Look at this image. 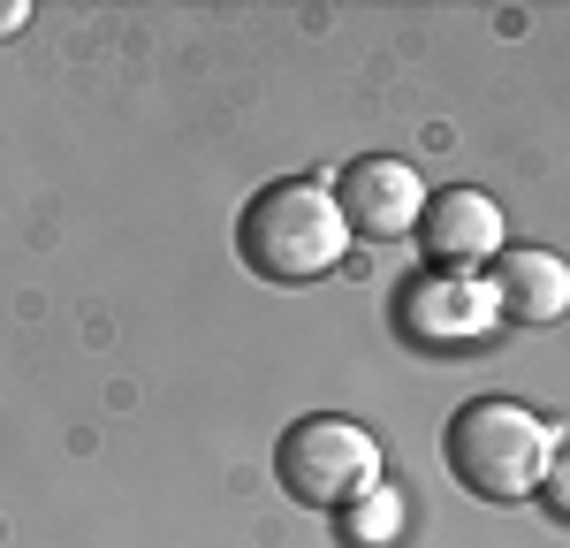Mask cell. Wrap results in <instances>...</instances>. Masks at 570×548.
Returning a JSON list of instances; mask_svg holds the SVG:
<instances>
[{
	"instance_id": "1",
	"label": "cell",
	"mask_w": 570,
	"mask_h": 548,
	"mask_svg": "<svg viewBox=\"0 0 570 548\" xmlns=\"http://www.w3.org/2000/svg\"><path fill=\"white\" fill-rule=\"evenodd\" d=\"M236 252L266 282H327L351 260V222H343L335 190L320 176H289V183H266L259 198L244 206Z\"/></svg>"
},
{
	"instance_id": "2",
	"label": "cell",
	"mask_w": 570,
	"mask_h": 548,
	"mask_svg": "<svg viewBox=\"0 0 570 548\" xmlns=\"http://www.w3.org/2000/svg\"><path fill=\"white\" fill-rule=\"evenodd\" d=\"M556 450H563V434L540 411H525L518 397H472L449 419V434H441V457H449L456 488H472L480 502L532 496Z\"/></svg>"
},
{
	"instance_id": "3",
	"label": "cell",
	"mask_w": 570,
	"mask_h": 548,
	"mask_svg": "<svg viewBox=\"0 0 570 548\" xmlns=\"http://www.w3.org/2000/svg\"><path fill=\"white\" fill-rule=\"evenodd\" d=\"M274 480H282V496L305 502V510H351L357 496L381 488V442H373L357 419L312 411V419H297V427L282 434Z\"/></svg>"
},
{
	"instance_id": "4",
	"label": "cell",
	"mask_w": 570,
	"mask_h": 548,
	"mask_svg": "<svg viewBox=\"0 0 570 548\" xmlns=\"http://www.w3.org/2000/svg\"><path fill=\"white\" fill-rule=\"evenodd\" d=\"M395 327H403L419 351H472V343H487L502 320H494V290H487V274L426 267V274L403 282V297H395Z\"/></svg>"
},
{
	"instance_id": "5",
	"label": "cell",
	"mask_w": 570,
	"mask_h": 548,
	"mask_svg": "<svg viewBox=\"0 0 570 548\" xmlns=\"http://www.w3.org/2000/svg\"><path fill=\"white\" fill-rule=\"evenodd\" d=\"M335 190V206H343V222H351V236H381V244H395V236H411L419 228V214H426V176L411 168V160H389V153H365V160H351L343 168V183H327Z\"/></svg>"
},
{
	"instance_id": "6",
	"label": "cell",
	"mask_w": 570,
	"mask_h": 548,
	"mask_svg": "<svg viewBox=\"0 0 570 548\" xmlns=\"http://www.w3.org/2000/svg\"><path fill=\"white\" fill-rule=\"evenodd\" d=\"M411 236L426 244L434 267L472 274V267H494V252L510 244V222H502V206L487 190H441V198H426V214H419Z\"/></svg>"
},
{
	"instance_id": "7",
	"label": "cell",
	"mask_w": 570,
	"mask_h": 548,
	"mask_svg": "<svg viewBox=\"0 0 570 548\" xmlns=\"http://www.w3.org/2000/svg\"><path fill=\"white\" fill-rule=\"evenodd\" d=\"M487 290H494V320H510V327H556L570 305V267L556 252H540V244H510V252H494Z\"/></svg>"
},
{
	"instance_id": "8",
	"label": "cell",
	"mask_w": 570,
	"mask_h": 548,
	"mask_svg": "<svg viewBox=\"0 0 570 548\" xmlns=\"http://www.w3.org/2000/svg\"><path fill=\"white\" fill-rule=\"evenodd\" d=\"M403 534V496L395 488H373V496L351 502V548H381Z\"/></svg>"
},
{
	"instance_id": "9",
	"label": "cell",
	"mask_w": 570,
	"mask_h": 548,
	"mask_svg": "<svg viewBox=\"0 0 570 548\" xmlns=\"http://www.w3.org/2000/svg\"><path fill=\"white\" fill-rule=\"evenodd\" d=\"M23 23H31V0H0V39L23 31Z\"/></svg>"
}]
</instances>
